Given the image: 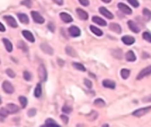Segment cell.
<instances>
[{
    "instance_id": "1",
    "label": "cell",
    "mask_w": 151,
    "mask_h": 127,
    "mask_svg": "<svg viewBox=\"0 0 151 127\" xmlns=\"http://www.w3.org/2000/svg\"><path fill=\"white\" fill-rule=\"evenodd\" d=\"M31 15H32V18L34 19V21L37 24H43L44 23V18L38 12H35V11H32L31 12Z\"/></svg>"
},
{
    "instance_id": "2",
    "label": "cell",
    "mask_w": 151,
    "mask_h": 127,
    "mask_svg": "<svg viewBox=\"0 0 151 127\" xmlns=\"http://www.w3.org/2000/svg\"><path fill=\"white\" fill-rule=\"evenodd\" d=\"M149 111H151V106H148V107H145V108H142V109H139V110H134L133 112V116L139 118V116H142L146 115Z\"/></svg>"
},
{
    "instance_id": "3",
    "label": "cell",
    "mask_w": 151,
    "mask_h": 127,
    "mask_svg": "<svg viewBox=\"0 0 151 127\" xmlns=\"http://www.w3.org/2000/svg\"><path fill=\"white\" fill-rule=\"evenodd\" d=\"M2 88H3V90L6 93V94H11L14 92V88L12 85L11 82H9L7 80H5L3 82V85H2Z\"/></svg>"
},
{
    "instance_id": "4",
    "label": "cell",
    "mask_w": 151,
    "mask_h": 127,
    "mask_svg": "<svg viewBox=\"0 0 151 127\" xmlns=\"http://www.w3.org/2000/svg\"><path fill=\"white\" fill-rule=\"evenodd\" d=\"M38 76H39L40 80H41L42 81H46L47 77H48L47 71H46L44 66H43V65H41L38 68Z\"/></svg>"
},
{
    "instance_id": "5",
    "label": "cell",
    "mask_w": 151,
    "mask_h": 127,
    "mask_svg": "<svg viewBox=\"0 0 151 127\" xmlns=\"http://www.w3.org/2000/svg\"><path fill=\"white\" fill-rule=\"evenodd\" d=\"M150 74H151V66H148V67H146V68H144V69H142V71H140L137 75V80H140L143 79L146 76L150 75Z\"/></svg>"
},
{
    "instance_id": "6",
    "label": "cell",
    "mask_w": 151,
    "mask_h": 127,
    "mask_svg": "<svg viewBox=\"0 0 151 127\" xmlns=\"http://www.w3.org/2000/svg\"><path fill=\"white\" fill-rule=\"evenodd\" d=\"M3 19L6 21V23L11 27H13V28H16L18 27V24L16 22V20L12 16H9V15H5L3 17Z\"/></svg>"
},
{
    "instance_id": "7",
    "label": "cell",
    "mask_w": 151,
    "mask_h": 127,
    "mask_svg": "<svg viewBox=\"0 0 151 127\" xmlns=\"http://www.w3.org/2000/svg\"><path fill=\"white\" fill-rule=\"evenodd\" d=\"M68 32L72 37H79L80 35V30L76 26H71L68 28Z\"/></svg>"
},
{
    "instance_id": "8",
    "label": "cell",
    "mask_w": 151,
    "mask_h": 127,
    "mask_svg": "<svg viewBox=\"0 0 151 127\" xmlns=\"http://www.w3.org/2000/svg\"><path fill=\"white\" fill-rule=\"evenodd\" d=\"M118 9L121 11V12L125 14H127V15H131L132 14V10H131L126 5H125L124 3H118Z\"/></svg>"
},
{
    "instance_id": "9",
    "label": "cell",
    "mask_w": 151,
    "mask_h": 127,
    "mask_svg": "<svg viewBox=\"0 0 151 127\" xmlns=\"http://www.w3.org/2000/svg\"><path fill=\"white\" fill-rule=\"evenodd\" d=\"M40 48H41V49L44 52V53H46V54H48V55H53V53H54V50H53V49L50 47L48 43H42L41 45H40Z\"/></svg>"
},
{
    "instance_id": "10",
    "label": "cell",
    "mask_w": 151,
    "mask_h": 127,
    "mask_svg": "<svg viewBox=\"0 0 151 127\" xmlns=\"http://www.w3.org/2000/svg\"><path fill=\"white\" fill-rule=\"evenodd\" d=\"M99 12H100V13L101 14H103L104 17H106L107 19H112L113 18H114V16H113V14L110 12L109 10H107L105 7H100L99 8Z\"/></svg>"
},
{
    "instance_id": "11",
    "label": "cell",
    "mask_w": 151,
    "mask_h": 127,
    "mask_svg": "<svg viewBox=\"0 0 151 127\" xmlns=\"http://www.w3.org/2000/svg\"><path fill=\"white\" fill-rule=\"evenodd\" d=\"M76 13L78 15V17L80 19H82V20H87L88 19V14L87 12H85L84 10L82 9H80V8H77L76 9Z\"/></svg>"
},
{
    "instance_id": "12",
    "label": "cell",
    "mask_w": 151,
    "mask_h": 127,
    "mask_svg": "<svg viewBox=\"0 0 151 127\" xmlns=\"http://www.w3.org/2000/svg\"><path fill=\"white\" fill-rule=\"evenodd\" d=\"M59 16H60V19H61L65 23H70L73 20V17L70 14H68L67 13H61L59 14Z\"/></svg>"
},
{
    "instance_id": "13",
    "label": "cell",
    "mask_w": 151,
    "mask_h": 127,
    "mask_svg": "<svg viewBox=\"0 0 151 127\" xmlns=\"http://www.w3.org/2000/svg\"><path fill=\"white\" fill-rule=\"evenodd\" d=\"M127 24H128V27L131 29V31L134 32V33H139L140 32V27H138V25L134 22V20H129Z\"/></svg>"
},
{
    "instance_id": "14",
    "label": "cell",
    "mask_w": 151,
    "mask_h": 127,
    "mask_svg": "<svg viewBox=\"0 0 151 127\" xmlns=\"http://www.w3.org/2000/svg\"><path fill=\"white\" fill-rule=\"evenodd\" d=\"M103 86L107 88L114 89L116 88V82L113 80H104L103 81Z\"/></svg>"
},
{
    "instance_id": "15",
    "label": "cell",
    "mask_w": 151,
    "mask_h": 127,
    "mask_svg": "<svg viewBox=\"0 0 151 127\" xmlns=\"http://www.w3.org/2000/svg\"><path fill=\"white\" fill-rule=\"evenodd\" d=\"M121 40L126 45H132L135 42V39L132 36H129V35H124L121 38Z\"/></svg>"
},
{
    "instance_id": "16",
    "label": "cell",
    "mask_w": 151,
    "mask_h": 127,
    "mask_svg": "<svg viewBox=\"0 0 151 127\" xmlns=\"http://www.w3.org/2000/svg\"><path fill=\"white\" fill-rule=\"evenodd\" d=\"M22 35L30 42H34L35 41V37L33 35V34L31 33L30 31H27V30H23L22 31Z\"/></svg>"
},
{
    "instance_id": "17",
    "label": "cell",
    "mask_w": 151,
    "mask_h": 127,
    "mask_svg": "<svg viewBox=\"0 0 151 127\" xmlns=\"http://www.w3.org/2000/svg\"><path fill=\"white\" fill-rule=\"evenodd\" d=\"M6 109L8 110V111L10 112V114H14L17 113L19 111V107L17 105L13 104V103H9L6 105Z\"/></svg>"
},
{
    "instance_id": "18",
    "label": "cell",
    "mask_w": 151,
    "mask_h": 127,
    "mask_svg": "<svg viewBox=\"0 0 151 127\" xmlns=\"http://www.w3.org/2000/svg\"><path fill=\"white\" fill-rule=\"evenodd\" d=\"M17 16H18L19 19L21 20V23H23V24H28L29 23V18L27 14L19 13H17Z\"/></svg>"
},
{
    "instance_id": "19",
    "label": "cell",
    "mask_w": 151,
    "mask_h": 127,
    "mask_svg": "<svg viewBox=\"0 0 151 127\" xmlns=\"http://www.w3.org/2000/svg\"><path fill=\"white\" fill-rule=\"evenodd\" d=\"M92 21H93V22H95L96 24L99 25V26L105 27V26L107 25L106 21H105L104 19H103L102 18H99V17H97V16H94V17L92 18Z\"/></svg>"
},
{
    "instance_id": "20",
    "label": "cell",
    "mask_w": 151,
    "mask_h": 127,
    "mask_svg": "<svg viewBox=\"0 0 151 127\" xmlns=\"http://www.w3.org/2000/svg\"><path fill=\"white\" fill-rule=\"evenodd\" d=\"M2 41H3V43H4V45H5L6 50H7L8 52H12V51H13V44H12V42L10 41L8 39H6V38H3V39H2Z\"/></svg>"
},
{
    "instance_id": "21",
    "label": "cell",
    "mask_w": 151,
    "mask_h": 127,
    "mask_svg": "<svg viewBox=\"0 0 151 127\" xmlns=\"http://www.w3.org/2000/svg\"><path fill=\"white\" fill-rule=\"evenodd\" d=\"M126 59L128 62H134L136 60V56L132 50H129L126 54Z\"/></svg>"
},
{
    "instance_id": "22",
    "label": "cell",
    "mask_w": 151,
    "mask_h": 127,
    "mask_svg": "<svg viewBox=\"0 0 151 127\" xmlns=\"http://www.w3.org/2000/svg\"><path fill=\"white\" fill-rule=\"evenodd\" d=\"M110 29L112 31L116 32L117 34H120L122 32L121 27H120L118 24H116V23H110Z\"/></svg>"
},
{
    "instance_id": "23",
    "label": "cell",
    "mask_w": 151,
    "mask_h": 127,
    "mask_svg": "<svg viewBox=\"0 0 151 127\" xmlns=\"http://www.w3.org/2000/svg\"><path fill=\"white\" fill-rule=\"evenodd\" d=\"M89 28H90V31H91L93 34H95L96 35H97V36H102L103 35V31L101 29H99L98 27H96L95 26H90Z\"/></svg>"
},
{
    "instance_id": "24",
    "label": "cell",
    "mask_w": 151,
    "mask_h": 127,
    "mask_svg": "<svg viewBox=\"0 0 151 127\" xmlns=\"http://www.w3.org/2000/svg\"><path fill=\"white\" fill-rule=\"evenodd\" d=\"M34 94H35V96L37 97V98H39L40 96H41V94H42V85H41V83H38L37 84L36 88H35Z\"/></svg>"
},
{
    "instance_id": "25",
    "label": "cell",
    "mask_w": 151,
    "mask_h": 127,
    "mask_svg": "<svg viewBox=\"0 0 151 127\" xmlns=\"http://www.w3.org/2000/svg\"><path fill=\"white\" fill-rule=\"evenodd\" d=\"M10 114V112L8 111V110L6 108H2L0 110V118H1V121L4 122V119L6 118V116Z\"/></svg>"
},
{
    "instance_id": "26",
    "label": "cell",
    "mask_w": 151,
    "mask_h": 127,
    "mask_svg": "<svg viewBox=\"0 0 151 127\" xmlns=\"http://www.w3.org/2000/svg\"><path fill=\"white\" fill-rule=\"evenodd\" d=\"M97 112L96 111H92V112H90L88 115H87V118L89 120V121H95L97 118Z\"/></svg>"
},
{
    "instance_id": "27",
    "label": "cell",
    "mask_w": 151,
    "mask_h": 127,
    "mask_svg": "<svg viewBox=\"0 0 151 127\" xmlns=\"http://www.w3.org/2000/svg\"><path fill=\"white\" fill-rule=\"evenodd\" d=\"M65 51H66V53H67V54H68L69 56L73 57H77V53H76L75 50H74L73 48H71V47L67 46V47L65 48Z\"/></svg>"
},
{
    "instance_id": "28",
    "label": "cell",
    "mask_w": 151,
    "mask_h": 127,
    "mask_svg": "<svg viewBox=\"0 0 151 127\" xmlns=\"http://www.w3.org/2000/svg\"><path fill=\"white\" fill-rule=\"evenodd\" d=\"M73 66L77 69L78 71H80V72H85L86 71V68L83 65H82V64H80V63H73Z\"/></svg>"
},
{
    "instance_id": "29",
    "label": "cell",
    "mask_w": 151,
    "mask_h": 127,
    "mask_svg": "<svg viewBox=\"0 0 151 127\" xmlns=\"http://www.w3.org/2000/svg\"><path fill=\"white\" fill-rule=\"evenodd\" d=\"M94 104L96 106H98V107L100 108H103L105 106V102L103 100V99H101V98H98V99H96L95 102H94Z\"/></svg>"
},
{
    "instance_id": "30",
    "label": "cell",
    "mask_w": 151,
    "mask_h": 127,
    "mask_svg": "<svg viewBox=\"0 0 151 127\" xmlns=\"http://www.w3.org/2000/svg\"><path fill=\"white\" fill-rule=\"evenodd\" d=\"M120 74H121V77L124 80H126L130 76V71L128 69H122L121 72H120Z\"/></svg>"
},
{
    "instance_id": "31",
    "label": "cell",
    "mask_w": 151,
    "mask_h": 127,
    "mask_svg": "<svg viewBox=\"0 0 151 127\" xmlns=\"http://www.w3.org/2000/svg\"><path fill=\"white\" fill-rule=\"evenodd\" d=\"M143 16L146 20H149L151 19V11H149L147 8L143 9Z\"/></svg>"
},
{
    "instance_id": "32",
    "label": "cell",
    "mask_w": 151,
    "mask_h": 127,
    "mask_svg": "<svg viewBox=\"0 0 151 127\" xmlns=\"http://www.w3.org/2000/svg\"><path fill=\"white\" fill-rule=\"evenodd\" d=\"M19 102H21V106H22V108L25 109L26 106H27V99L25 96H19Z\"/></svg>"
},
{
    "instance_id": "33",
    "label": "cell",
    "mask_w": 151,
    "mask_h": 127,
    "mask_svg": "<svg viewBox=\"0 0 151 127\" xmlns=\"http://www.w3.org/2000/svg\"><path fill=\"white\" fill-rule=\"evenodd\" d=\"M142 37L145 41H147L151 43V33H149V32H144V33L142 34Z\"/></svg>"
},
{
    "instance_id": "34",
    "label": "cell",
    "mask_w": 151,
    "mask_h": 127,
    "mask_svg": "<svg viewBox=\"0 0 151 127\" xmlns=\"http://www.w3.org/2000/svg\"><path fill=\"white\" fill-rule=\"evenodd\" d=\"M23 78H24L25 80L30 81V80H31V79H32V75H31V73H30L29 72L25 71V72H23Z\"/></svg>"
},
{
    "instance_id": "35",
    "label": "cell",
    "mask_w": 151,
    "mask_h": 127,
    "mask_svg": "<svg viewBox=\"0 0 151 127\" xmlns=\"http://www.w3.org/2000/svg\"><path fill=\"white\" fill-rule=\"evenodd\" d=\"M62 111H63L64 113L69 114V113H71V112L73 111V108L71 107V106H67V105H65V106H64V107L62 108Z\"/></svg>"
},
{
    "instance_id": "36",
    "label": "cell",
    "mask_w": 151,
    "mask_h": 127,
    "mask_svg": "<svg viewBox=\"0 0 151 127\" xmlns=\"http://www.w3.org/2000/svg\"><path fill=\"white\" fill-rule=\"evenodd\" d=\"M45 125H57L58 126V124L55 122L52 118H48L45 121Z\"/></svg>"
},
{
    "instance_id": "37",
    "label": "cell",
    "mask_w": 151,
    "mask_h": 127,
    "mask_svg": "<svg viewBox=\"0 0 151 127\" xmlns=\"http://www.w3.org/2000/svg\"><path fill=\"white\" fill-rule=\"evenodd\" d=\"M18 47H19V49H23L25 52H27V48L26 44L24 43V42H23L22 41H19L18 42Z\"/></svg>"
},
{
    "instance_id": "38",
    "label": "cell",
    "mask_w": 151,
    "mask_h": 127,
    "mask_svg": "<svg viewBox=\"0 0 151 127\" xmlns=\"http://www.w3.org/2000/svg\"><path fill=\"white\" fill-rule=\"evenodd\" d=\"M21 5H26L27 7L30 8L32 6V0H23L22 2H21Z\"/></svg>"
},
{
    "instance_id": "39",
    "label": "cell",
    "mask_w": 151,
    "mask_h": 127,
    "mask_svg": "<svg viewBox=\"0 0 151 127\" xmlns=\"http://www.w3.org/2000/svg\"><path fill=\"white\" fill-rule=\"evenodd\" d=\"M5 72H6V74H7V75H8L10 78H14V77L16 76V74H15L14 71H13L12 69H7V70L5 71Z\"/></svg>"
},
{
    "instance_id": "40",
    "label": "cell",
    "mask_w": 151,
    "mask_h": 127,
    "mask_svg": "<svg viewBox=\"0 0 151 127\" xmlns=\"http://www.w3.org/2000/svg\"><path fill=\"white\" fill-rule=\"evenodd\" d=\"M128 1V3L129 4H131L134 7H135V8H137V7H139V5H140V4H139V2H138V0H127Z\"/></svg>"
},
{
    "instance_id": "41",
    "label": "cell",
    "mask_w": 151,
    "mask_h": 127,
    "mask_svg": "<svg viewBox=\"0 0 151 127\" xmlns=\"http://www.w3.org/2000/svg\"><path fill=\"white\" fill-rule=\"evenodd\" d=\"M84 84L86 85V87H87L88 88H92V86H93L92 82L90 81L89 80H87V79H85V80H84Z\"/></svg>"
},
{
    "instance_id": "42",
    "label": "cell",
    "mask_w": 151,
    "mask_h": 127,
    "mask_svg": "<svg viewBox=\"0 0 151 127\" xmlns=\"http://www.w3.org/2000/svg\"><path fill=\"white\" fill-rule=\"evenodd\" d=\"M35 114H36V110L35 109H31V110H29L28 112H27L28 116H35Z\"/></svg>"
},
{
    "instance_id": "43",
    "label": "cell",
    "mask_w": 151,
    "mask_h": 127,
    "mask_svg": "<svg viewBox=\"0 0 151 127\" xmlns=\"http://www.w3.org/2000/svg\"><path fill=\"white\" fill-rule=\"evenodd\" d=\"M79 2L80 3V5H82L83 6H88L89 5L88 0H79Z\"/></svg>"
},
{
    "instance_id": "44",
    "label": "cell",
    "mask_w": 151,
    "mask_h": 127,
    "mask_svg": "<svg viewBox=\"0 0 151 127\" xmlns=\"http://www.w3.org/2000/svg\"><path fill=\"white\" fill-rule=\"evenodd\" d=\"M61 119H62V121L65 123V124H67L68 123V120H69V118H68V116H66L65 115H61Z\"/></svg>"
},
{
    "instance_id": "45",
    "label": "cell",
    "mask_w": 151,
    "mask_h": 127,
    "mask_svg": "<svg viewBox=\"0 0 151 127\" xmlns=\"http://www.w3.org/2000/svg\"><path fill=\"white\" fill-rule=\"evenodd\" d=\"M142 102H151V94H150V95H148V96H145V97L142 99Z\"/></svg>"
},
{
    "instance_id": "46",
    "label": "cell",
    "mask_w": 151,
    "mask_h": 127,
    "mask_svg": "<svg viewBox=\"0 0 151 127\" xmlns=\"http://www.w3.org/2000/svg\"><path fill=\"white\" fill-rule=\"evenodd\" d=\"M48 28H49V30H50L51 32H54V31H55V27H54V25H53L52 23H49Z\"/></svg>"
},
{
    "instance_id": "47",
    "label": "cell",
    "mask_w": 151,
    "mask_h": 127,
    "mask_svg": "<svg viewBox=\"0 0 151 127\" xmlns=\"http://www.w3.org/2000/svg\"><path fill=\"white\" fill-rule=\"evenodd\" d=\"M52 1H53L55 4L58 5H62L63 3H64V0H52Z\"/></svg>"
},
{
    "instance_id": "48",
    "label": "cell",
    "mask_w": 151,
    "mask_h": 127,
    "mask_svg": "<svg viewBox=\"0 0 151 127\" xmlns=\"http://www.w3.org/2000/svg\"><path fill=\"white\" fill-rule=\"evenodd\" d=\"M58 63H59V66H64V64H65V62L62 61L61 59H58Z\"/></svg>"
},
{
    "instance_id": "49",
    "label": "cell",
    "mask_w": 151,
    "mask_h": 127,
    "mask_svg": "<svg viewBox=\"0 0 151 127\" xmlns=\"http://www.w3.org/2000/svg\"><path fill=\"white\" fill-rule=\"evenodd\" d=\"M0 30H1V32H5V26L3 25V23H1V29H0Z\"/></svg>"
},
{
    "instance_id": "50",
    "label": "cell",
    "mask_w": 151,
    "mask_h": 127,
    "mask_svg": "<svg viewBox=\"0 0 151 127\" xmlns=\"http://www.w3.org/2000/svg\"><path fill=\"white\" fill-rule=\"evenodd\" d=\"M102 1H103L104 3L109 4V3H110V1H112V0H102Z\"/></svg>"
}]
</instances>
